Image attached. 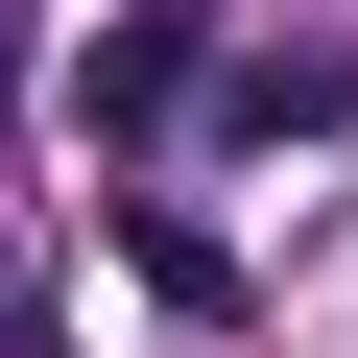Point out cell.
I'll return each instance as SVG.
<instances>
[{"label": "cell", "mask_w": 358, "mask_h": 358, "mask_svg": "<svg viewBox=\"0 0 358 358\" xmlns=\"http://www.w3.org/2000/svg\"><path fill=\"white\" fill-rule=\"evenodd\" d=\"M167 96H192V24H120V48H96V96H72V120H96V143H167Z\"/></svg>", "instance_id": "obj_1"}]
</instances>
